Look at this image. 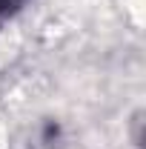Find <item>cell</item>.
I'll return each mask as SVG.
<instances>
[{"label": "cell", "instance_id": "6da1fadb", "mask_svg": "<svg viewBox=\"0 0 146 149\" xmlns=\"http://www.w3.org/2000/svg\"><path fill=\"white\" fill-rule=\"evenodd\" d=\"M20 3H23V0H0V23L9 17V15H12V12L20 6Z\"/></svg>", "mask_w": 146, "mask_h": 149}]
</instances>
